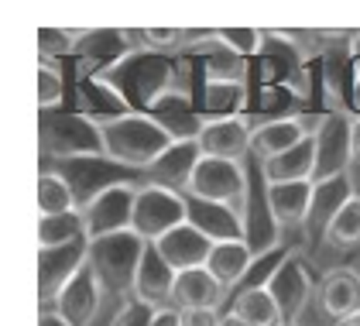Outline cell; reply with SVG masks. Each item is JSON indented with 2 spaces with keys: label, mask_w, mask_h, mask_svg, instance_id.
I'll return each mask as SVG.
<instances>
[{
  "label": "cell",
  "mask_w": 360,
  "mask_h": 326,
  "mask_svg": "<svg viewBox=\"0 0 360 326\" xmlns=\"http://www.w3.org/2000/svg\"><path fill=\"white\" fill-rule=\"evenodd\" d=\"M134 199H138V182H113L103 192H96L89 203H83L79 217H83L86 241L131 234L134 230Z\"/></svg>",
  "instance_id": "obj_5"
},
{
  "label": "cell",
  "mask_w": 360,
  "mask_h": 326,
  "mask_svg": "<svg viewBox=\"0 0 360 326\" xmlns=\"http://www.w3.org/2000/svg\"><path fill=\"white\" fill-rule=\"evenodd\" d=\"M62 96H65V80H62V73L52 69L45 58L38 62V104L41 110H52L62 104Z\"/></svg>",
  "instance_id": "obj_24"
},
{
  "label": "cell",
  "mask_w": 360,
  "mask_h": 326,
  "mask_svg": "<svg viewBox=\"0 0 360 326\" xmlns=\"http://www.w3.org/2000/svg\"><path fill=\"white\" fill-rule=\"evenodd\" d=\"M350 144H354V162H360V117L354 120V127H350Z\"/></svg>",
  "instance_id": "obj_31"
},
{
  "label": "cell",
  "mask_w": 360,
  "mask_h": 326,
  "mask_svg": "<svg viewBox=\"0 0 360 326\" xmlns=\"http://www.w3.org/2000/svg\"><path fill=\"white\" fill-rule=\"evenodd\" d=\"M96 127H100L103 158L120 168H134V172H148L175 144V134L151 113L124 110V113H110L96 120Z\"/></svg>",
  "instance_id": "obj_1"
},
{
  "label": "cell",
  "mask_w": 360,
  "mask_h": 326,
  "mask_svg": "<svg viewBox=\"0 0 360 326\" xmlns=\"http://www.w3.org/2000/svg\"><path fill=\"white\" fill-rule=\"evenodd\" d=\"M226 299V289L206 268H193V272H179L175 285H172V306L189 313V309H220Z\"/></svg>",
  "instance_id": "obj_17"
},
{
  "label": "cell",
  "mask_w": 360,
  "mask_h": 326,
  "mask_svg": "<svg viewBox=\"0 0 360 326\" xmlns=\"http://www.w3.org/2000/svg\"><path fill=\"white\" fill-rule=\"evenodd\" d=\"M83 217L65 213V217H38V247H65L83 241Z\"/></svg>",
  "instance_id": "obj_23"
},
{
  "label": "cell",
  "mask_w": 360,
  "mask_h": 326,
  "mask_svg": "<svg viewBox=\"0 0 360 326\" xmlns=\"http://www.w3.org/2000/svg\"><path fill=\"white\" fill-rule=\"evenodd\" d=\"M202 155H199V144L195 141H175L168 148L165 155L158 162L151 165L144 175L151 186H165V189H175V192H186L189 179H193V168Z\"/></svg>",
  "instance_id": "obj_18"
},
{
  "label": "cell",
  "mask_w": 360,
  "mask_h": 326,
  "mask_svg": "<svg viewBox=\"0 0 360 326\" xmlns=\"http://www.w3.org/2000/svg\"><path fill=\"white\" fill-rule=\"evenodd\" d=\"M186 196L193 203H210V206H226L244 217L248 210V175L240 162H223V158H199L193 168V179L186 186ZM248 220V217H244Z\"/></svg>",
  "instance_id": "obj_3"
},
{
  "label": "cell",
  "mask_w": 360,
  "mask_h": 326,
  "mask_svg": "<svg viewBox=\"0 0 360 326\" xmlns=\"http://www.w3.org/2000/svg\"><path fill=\"white\" fill-rule=\"evenodd\" d=\"M144 251H148V244L131 230V234H113V237H103V241H89V258L86 261H89L93 275L100 278L103 292L131 299Z\"/></svg>",
  "instance_id": "obj_2"
},
{
  "label": "cell",
  "mask_w": 360,
  "mask_h": 326,
  "mask_svg": "<svg viewBox=\"0 0 360 326\" xmlns=\"http://www.w3.org/2000/svg\"><path fill=\"white\" fill-rule=\"evenodd\" d=\"M357 272H360V268H357Z\"/></svg>",
  "instance_id": "obj_35"
},
{
  "label": "cell",
  "mask_w": 360,
  "mask_h": 326,
  "mask_svg": "<svg viewBox=\"0 0 360 326\" xmlns=\"http://www.w3.org/2000/svg\"><path fill=\"white\" fill-rule=\"evenodd\" d=\"M193 220V206L186 192L165 189V186H151L141 182L138 199H134V234L144 244H158L165 234H172L175 227Z\"/></svg>",
  "instance_id": "obj_4"
},
{
  "label": "cell",
  "mask_w": 360,
  "mask_h": 326,
  "mask_svg": "<svg viewBox=\"0 0 360 326\" xmlns=\"http://www.w3.org/2000/svg\"><path fill=\"white\" fill-rule=\"evenodd\" d=\"M268 289H271L275 302L281 306L285 320H292V323H295V316L305 309V302L316 299V285H312V278L305 275V265L299 254H285V258L278 261L271 278H268Z\"/></svg>",
  "instance_id": "obj_10"
},
{
  "label": "cell",
  "mask_w": 360,
  "mask_h": 326,
  "mask_svg": "<svg viewBox=\"0 0 360 326\" xmlns=\"http://www.w3.org/2000/svg\"><path fill=\"white\" fill-rule=\"evenodd\" d=\"M323 120V117H319ZM319 120H305V117H275L261 127H254V141H250V155H257V162H271L278 155H285L288 148L302 144L305 137H312L316 131L309 124H319Z\"/></svg>",
  "instance_id": "obj_12"
},
{
  "label": "cell",
  "mask_w": 360,
  "mask_h": 326,
  "mask_svg": "<svg viewBox=\"0 0 360 326\" xmlns=\"http://www.w3.org/2000/svg\"><path fill=\"white\" fill-rule=\"evenodd\" d=\"M151 320H155V309L131 296V299L120 302V309L113 313L110 326H151Z\"/></svg>",
  "instance_id": "obj_25"
},
{
  "label": "cell",
  "mask_w": 360,
  "mask_h": 326,
  "mask_svg": "<svg viewBox=\"0 0 360 326\" xmlns=\"http://www.w3.org/2000/svg\"><path fill=\"white\" fill-rule=\"evenodd\" d=\"M220 309H189L182 313V326H220Z\"/></svg>",
  "instance_id": "obj_27"
},
{
  "label": "cell",
  "mask_w": 360,
  "mask_h": 326,
  "mask_svg": "<svg viewBox=\"0 0 360 326\" xmlns=\"http://www.w3.org/2000/svg\"><path fill=\"white\" fill-rule=\"evenodd\" d=\"M316 199V182H278V186H264V203L268 213L278 227H299L309 220Z\"/></svg>",
  "instance_id": "obj_15"
},
{
  "label": "cell",
  "mask_w": 360,
  "mask_h": 326,
  "mask_svg": "<svg viewBox=\"0 0 360 326\" xmlns=\"http://www.w3.org/2000/svg\"><path fill=\"white\" fill-rule=\"evenodd\" d=\"M38 326H72L62 313H56V309H41L38 313Z\"/></svg>",
  "instance_id": "obj_30"
},
{
  "label": "cell",
  "mask_w": 360,
  "mask_h": 326,
  "mask_svg": "<svg viewBox=\"0 0 360 326\" xmlns=\"http://www.w3.org/2000/svg\"><path fill=\"white\" fill-rule=\"evenodd\" d=\"M213 244H217V241H213L210 234H202L193 220H189V223L175 227L172 234H165L155 247H158V254L165 258L175 272H193V268H206V258H210Z\"/></svg>",
  "instance_id": "obj_13"
},
{
  "label": "cell",
  "mask_w": 360,
  "mask_h": 326,
  "mask_svg": "<svg viewBox=\"0 0 360 326\" xmlns=\"http://www.w3.org/2000/svg\"><path fill=\"white\" fill-rule=\"evenodd\" d=\"M340 326H360V313H354L350 320H343V323H340Z\"/></svg>",
  "instance_id": "obj_33"
},
{
  "label": "cell",
  "mask_w": 360,
  "mask_h": 326,
  "mask_svg": "<svg viewBox=\"0 0 360 326\" xmlns=\"http://www.w3.org/2000/svg\"><path fill=\"white\" fill-rule=\"evenodd\" d=\"M175 268L158 254V247L148 244L144 258L138 268V282H134V299H141L151 309H165L172 306V285H175Z\"/></svg>",
  "instance_id": "obj_16"
},
{
  "label": "cell",
  "mask_w": 360,
  "mask_h": 326,
  "mask_svg": "<svg viewBox=\"0 0 360 326\" xmlns=\"http://www.w3.org/2000/svg\"><path fill=\"white\" fill-rule=\"evenodd\" d=\"M326 241L333 247H360V192L347 196L343 206L336 210V217L326 227Z\"/></svg>",
  "instance_id": "obj_22"
},
{
  "label": "cell",
  "mask_w": 360,
  "mask_h": 326,
  "mask_svg": "<svg viewBox=\"0 0 360 326\" xmlns=\"http://www.w3.org/2000/svg\"><path fill=\"white\" fill-rule=\"evenodd\" d=\"M316 306L326 320H336V326L343 320H350L354 313H360V272L357 268H333L319 278L316 285Z\"/></svg>",
  "instance_id": "obj_11"
},
{
  "label": "cell",
  "mask_w": 360,
  "mask_h": 326,
  "mask_svg": "<svg viewBox=\"0 0 360 326\" xmlns=\"http://www.w3.org/2000/svg\"><path fill=\"white\" fill-rule=\"evenodd\" d=\"M144 42H151V49H175L182 42L179 31H158V27H148L144 31Z\"/></svg>",
  "instance_id": "obj_28"
},
{
  "label": "cell",
  "mask_w": 360,
  "mask_h": 326,
  "mask_svg": "<svg viewBox=\"0 0 360 326\" xmlns=\"http://www.w3.org/2000/svg\"><path fill=\"white\" fill-rule=\"evenodd\" d=\"M220 42L223 49H233L240 55H254L261 49V31H254V27H226V31H220Z\"/></svg>",
  "instance_id": "obj_26"
},
{
  "label": "cell",
  "mask_w": 360,
  "mask_h": 326,
  "mask_svg": "<svg viewBox=\"0 0 360 326\" xmlns=\"http://www.w3.org/2000/svg\"><path fill=\"white\" fill-rule=\"evenodd\" d=\"M250 141H254V127H250L244 117L206 120L199 127V134H195L199 155L202 158H223V162H240L250 151Z\"/></svg>",
  "instance_id": "obj_8"
},
{
  "label": "cell",
  "mask_w": 360,
  "mask_h": 326,
  "mask_svg": "<svg viewBox=\"0 0 360 326\" xmlns=\"http://www.w3.org/2000/svg\"><path fill=\"white\" fill-rule=\"evenodd\" d=\"M103 285H100V278L93 275V268H89V261H86L79 272L72 275V282L62 289L56 296V302L52 306H45V309H56V313H62L65 320L72 326H93V320H96V313H100V302H103Z\"/></svg>",
  "instance_id": "obj_9"
},
{
  "label": "cell",
  "mask_w": 360,
  "mask_h": 326,
  "mask_svg": "<svg viewBox=\"0 0 360 326\" xmlns=\"http://www.w3.org/2000/svg\"><path fill=\"white\" fill-rule=\"evenodd\" d=\"M89 258V241H76L65 247H38V299L41 309L52 306L56 296L72 282V275L79 272Z\"/></svg>",
  "instance_id": "obj_7"
},
{
  "label": "cell",
  "mask_w": 360,
  "mask_h": 326,
  "mask_svg": "<svg viewBox=\"0 0 360 326\" xmlns=\"http://www.w3.org/2000/svg\"><path fill=\"white\" fill-rule=\"evenodd\" d=\"M220 326H248V323H244V320H240V316H237V313H233V309H230V313H223Z\"/></svg>",
  "instance_id": "obj_32"
},
{
  "label": "cell",
  "mask_w": 360,
  "mask_h": 326,
  "mask_svg": "<svg viewBox=\"0 0 360 326\" xmlns=\"http://www.w3.org/2000/svg\"><path fill=\"white\" fill-rule=\"evenodd\" d=\"M254 265H257V247H250V241H240V237L217 241L210 258H206V272L213 275L226 292L237 289L254 272Z\"/></svg>",
  "instance_id": "obj_14"
},
{
  "label": "cell",
  "mask_w": 360,
  "mask_h": 326,
  "mask_svg": "<svg viewBox=\"0 0 360 326\" xmlns=\"http://www.w3.org/2000/svg\"><path fill=\"white\" fill-rule=\"evenodd\" d=\"M79 213L76 192L62 172H41L38 175V217H65Z\"/></svg>",
  "instance_id": "obj_21"
},
{
  "label": "cell",
  "mask_w": 360,
  "mask_h": 326,
  "mask_svg": "<svg viewBox=\"0 0 360 326\" xmlns=\"http://www.w3.org/2000/svg\"><path fill=\"white\" fill-rule=\"evenodd\" d=\"M350 127L354 120L333 113V117H323V124L316 127V175L312 182L323 186V182H336L347 175V168L354 162V144H350Z\"/></svg>",
  "instance_id": "obj_6"
},
{
  "label": "cell",
  "mask_w": 360,
  "mask_h": 326,
  "mask_svg": "<svg viewBox=\"0 0 360 326\" xmlns=\"http://www.w3.org/2000/svg\"><path fill=\"white\" fill-rule=\"evenodd\" d=\"M233 313L248 326H281L285 323V313H281V306L275 302L268 285H244V289L233 296Z\"/></svg>",
  "instance_id": "obj_20"
},
{
  "label": "cell",
  "mask_w": 360,
  "mask_h": 326,
  "mask_svg": "<svg viewBox=\"0 0 360 326\" xmlns=\"http://www.w3.org/2000/svg\"><path fill=\"white\" fill-rule=\"evenodd\" d=\"M281 326H299V323H292V320H285V323H281Z\"/></svg>",
  "instance_id": "obj_34"
},
{
  "label": "cell",
  "mask_w": 360,
  "mask_h": 326,
  "mask_svg": "<svg viewBox=\"0 0 360 326\" xmlns=\"http://www.w3.org/2000/svg\"><path fill=\"white\" fill-rule=\"evenodd\" d=\"M151 326H182V309H175V306L155 309V320H151Z\"/></svg>",
  "instance_id": "obj_29"
},
{
  "label": "cell",
  "mask_w": 360,
  "mask_h": 326,
  "mask_svg": "<svg viewBox=\"0 0 360 326\" xmlns=\"http://www.w3.org/2000/svg\"><path fill=\"white\" fill-rule=\"evenodd\" d=\"M264 186H278V182H312L316 175V141L305 137L302 144L288 148L285 155H278L271 162L261 165Z\"/></svg>",
  "instance_id": "obj_19"
}]
</instances>
